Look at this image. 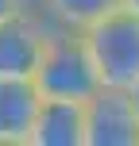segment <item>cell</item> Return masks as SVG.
Instances as JSON below:
<instances>
[{
    "label": "cell",
    "mask_w": 139,
    "mask_h": 146,
    "mask_svg": "<svg viewBox=\"0 0 139 146\" xmlns=\"http://www.w3.org/2000/svg\"><path fill=\"white\" fill-rule=\"evenodd\" d=\"M31 81H35L43 100H77V104H85L101 88V77L93 69V58L85 50L81 31L50 27L43 58H39V69H35Z\"/></svg>",
    "instance_id": "6da1fadb"
},
{
    "label": "cell",
    "mask_w": 139,
    "mask_h": 146,
    "mask_svg": "<svg viewBox=\"0 0 139 146\" xmlns=\"http://www.w3.org/2000/svg\"><path fill=\"white\" fill-rule=\"evenodd\" d=\"M81 108H85V146H139L135 92L101 85Z\"/></svg>",
    "instance_id": "3957f363"
},
{
    "label": "cell",
    "mask_w": 139,
    "mask_h": 146,
    "mask_svg": "<svg viewBox=\"0 0 139 146\" xmlns=\"http://www.w3.org/2000/svg\"><path fill=\"white\" fill-rule=\"evenodd\" d=\"M39 15L50 27L66 31H85L89 23H97L101 15H108L112 8H120V0H35Z\"/></svg>",
    "instance_id": "52a82bcc"
},
{
    "label": "cell",
    "mask_w": 139,
    "mask_h": 146,
    "mask_svg": "<svg viewBox=\"0 0 139 146\" xmlns=\"http://www.w3.org/2000/svg\"><path fill=\"white\" fill-rule=\"evenodd\" d=\"M85 50L93 58V69L101 85L108 88H139V15L128 8H112L97 23L81 31Z\"/></svg>",
    "instance_id": "7a4b0ae2"
},
{
    "label": "cell",
    "mask_w": 139,
    "mask_h": 146,
    "mask_svg": "<svg viewBox=\"0 0 139 146\" xmlns=\"http://www.w3.org/2000/svg\"><path fill=\"white\" fill-rule=\"evenodd\" d=\"M120 8H128V12H135V15H139V0H120Z\"/></svg>",
    "instance_id": "9c48e42d"
},
{
    "label": "cell",
    "mask_w": 139,
    "mask_h": 146,
    "mask_svg": "<svg viewBox=\"0 0 139 146\" xmlns=\"http://www.w3.org/2000/svg\"><path fill=\"white\" fill-rule=\"evenodd\" d=\"M135 111H139V88H135Z\"/></svg>",
    "instance_id": "30bf717a"
},
{
    "label": "cell",
    "mask_w": 139,
    "mask_h": 146,
    "mask_svg": "<svg viewBox=\"0 0 139 146\" xmlns=\"http://www.w3.org/2000/svg\"><path fill=\"white\" fill-rule=\"evenodd\" d=\"M46 35H50V23L35 8L0 19V77H35Z\"/></svg>",
    "instance_id": "277c9868"
},
{
    "label": "cell",
    "mask_w": 139,
    "mask_h": 146,
    "mask_svg": "<svg viewBox=\"0 0 139 146\" xmlns=\"http://www.w3.org/2000/svg\"><path fill=\"white\" fill-rule=\"evenodd\" d=\"M39 104L43 96L31 77H0V146H31Z\"/></svg>",
    "instance_id": "5b68a950"
},
{
    "label": "cell",
    "mask_w": 139,
    "mask_h": 146,
    "mask_svg": "<svg viewBox=\"0 0 139 146\" xmlns=\"http://www.w3.org/2000/svg\"><path fill=\"white\" fill-rule=\"evenodd\" d=\"M31 146H85V108L77 100H43Z\"/></svg>",
    "instance_id": "8992f818"
},
{
    "label": "cell",
    "mask_w": 139,
    "mask_h": 146,
    "mask_svg": "<svg viewBox=\"0 0 139 146\" xmlns=\"http://www.w3.org/2000/svg\"><path fill=\"white\" fill-rule=\"evenodd\" d=\"M27 8H31V0H0V19H12V15L27 12Z\"/></svg>",
    "instance_id": "ba28073f"
}]
</instances>
